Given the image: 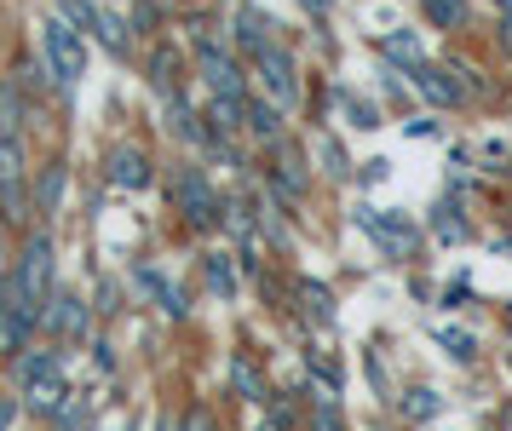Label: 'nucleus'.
Segmentation results:
<instances>
[{"label":"nucleus","instance_id":"1","mask_svg":"<svg viewBox=\"0 0 512 431\" xmlns=\"http://www.w3.org/2000/svg\"><path fill=\"white\" fill-rule=\"evenodd\" d=\"M357 230H363L386 259H403V253H415V242H420L415 213H397V207H357Z\"/></svg>","mask_w":512,"mask_h":431},{"label":"nucleus","instance_id":"2","mask_svg":"<svg viewBox=\"0 0 512 431\" xmlns=\"http://www.w3.org/2000/svg\"><path fill=\"white\" fill-rule=\"evenodd\" d=\"M18 386H24L29 397V409H41V414H58L64 409V368H58V357L52 351H35V357H18Z\"/></svg>","mask_w":512,"mask_h":431},{"label":"nucleus","instance_id":"3","mask_svg":"<svg viewBox=\"0 0 512 431\" xmlns=\"http://www.w3.org/2000/svg\"><path fill=\"white\" fill-rule=\"evenodd\" d=\"M41 46H47V64H52V81L58 87H75L81 69H87V46H81V29L70 18H52L41 29Z\"/></svg>","mask_w":512,"mask_h":431},{"label":"nucleus","instance_id":"4","mask_svg":"<svg viewBox=\"0 0 512 431\" xmlns=\"http://www.w3.org/2000/svg\"><path fill=\"white\" fill-rule=\"evenodd\" d=\"M254 69H259V87L271 92V104H282V110L300 104V69H294V58L277 41L265 46V52H254Z\"/></svg>","mask_w":512,"mask_h":431},{"label":"nucleus","instance_id":"5","mask_svg":"<svg viewBox=\"0 0 512 431\" xmlns=\"http://www.w3.org/2000/svg\"><path fill=\"white\" fill-rule=\"evenodd\" d=\"M173 196H179V213H185L196 230H208V225H219V196L208 190V179L196 173V167H179V179H173Z\"/></svg>","mask_w":512,"mask_h":431},{"label":"nucleus","instance_id":"6","mask_svg":"<svg viewBox=\"0 0 512 431\" xmlns=\"http://www.w3.org/2000/svg\"><path fill=\"white\" fill-rule=\"evenodd\" d=\"M196 64H202V81H208L213 92H231V98H242V69H236V58L213 41V35H202V41H196Z\"/></svg>","mask_w":512,"mask_h":431},{"label":"nucleus","instance_id":"7","mask_svg":"<svg viewBox=\"0 0 512 431\" xmlns=\"http://www.w3.org/2000/svg\"><path fill=\"white\" fill-rule=\"evenodd\" d=\"M409 81H415V92L426 98V104H438V110H455V104L466 98V87L455 81V69H443V64H426V58H420V64L409 69Z\"/></svg>","mask_w":512,"mask_h":431},{"label":"nucleus","instance_id":"8","mask_svg":"<svg viewBox=\"0 0 512 431\" xmlns=\"http://www.w3.org/2000/svg\"><path fill=\"white\" fill-rule=\"evenodd\" d=\"M18 282L29 288V299L47 294V282H52V242H47V236H29V242H24V265H18Z\"/></svg>","mask_w":512,"mask_h":431},{"label":"nucleus","instance_id":"9","mask_svg":"<svg viewBox=\"0 0 512 431\" xmlns=\"http://www.w3.org/2000/svg\"><path fill=\"white\" fill-rule=\"evenodd\" d=\"M47 322L64 334V340H81L87 334V305L75 294H52V305H47Z\"/></svg>","mask_w":512,"mask_h":431},{"label":"nucleus","instance_id":"10","mask_svg":"<svg viewBox=\"0 0 512 431\" xmlns=\"http://www.w3.org/2000/svg\"><path fill=\"white\" fill-rule=\"evenodd\" d=\"M110 184H121V190H144L150 184V161H144V150H116L110 156Z\"/></svg>","mask_w":512,"mask_h":431},{"label":"nucleus","instance_id":"11","mask_svg":"<svg viewBox=\"0 0 512 431\" xmlns=\"http://www.w3.org/2000/svg\"><path fill=\"white\" fill-rule=\"evenodd\" d=\"M248 133H254L259 144H277L282 138V104H271V98L248 104Z\"/></svg>","mask_w":512,"mask_h":431},{"label":"nucleus","instance_id":"12","mask_svg":"<svg viewBox=\"0 0 512 431\" xmlns=\"http://www.w3.org/2000/svg\"><path fill=\"white\" fill-rule=\"evenodd\" d=\"M236 41L248 46V52H265V46H271V23L259 18L254 6H242V12H236Z\"/></svg>","mask_w":512,"mask_h":431},{"label":"nucleus","instance_id":"13","mask_svg":"<svg viewBox=\"0 0 512 431\" xmlns=\"http://www.w3.org/2000/svg\"><path fill=\"white\" fill-rule=\"evenodd\" d=\"M420 12L432 29H461L466 23V0H420Z\"/></svg>","mask_w":512,"mask_h":431},{"label":"nucleus","instance_id":"14","mask_svg":"<svg viewBox=\"0 0 512 431\" xmlns=\"http://www.w3.org/2000/svg\"><path fill=\"white\" fill-rule=\"evenodd\" d=\"M139 282H144V288H150L156 299H162L167 317H185V294H179V288H173V282H167L162 271H139Z\"/></svg>","mask_w":512,"mask_h":431},{"label":"nucleus","instance_id":"15","mask_svg":"<svg viewBox=\"0 0 512 431\" xmlns=\"http://www.w3.org/2000/svg\"><path fill=\"white\" fill-rule=\"evenodd\" d=\"M271 184H277L282 196H305V167L294 150H282V167H271Z\"/></svg>","mask_w":512,"mask_h":431},{"label":"nucleus","instance_id":"16","mask_svg":"<svg viewBox=\"0 0 512 431\" xmlns=\"http://www.w3.org/2000/svg\"><path fill=\"white\" fill-rule=\"evenodd\" d=\"M380 52H386L392 64H409V69L420 64V41H415V35H409V29H392V35L380 41Z\"/></svg>","mask_w":512,"mask_h":431},{"label":"nucleus","instance_id":"17","mask_svg":"<svg viewBox=\"0 0 512 431\" xmlns=\"http://www.w3.org/2000/svg\"><path fill=\"white\" fill-rule=\"evenodd\" d=\"M58 6H64V18H70L81 35H87V29L98 35V18H104V6H93V0H58Z\"/></svg>","mask_w":512,"mask_h":431},{"label":"nucleus","instance_id":"18","mask_svg":"<svg viewBox=\"0 0 512 431\" xmlns=\"http://www.w3.org/2000/svg\"><path fill=\"white\" fill-rule=\"evenodd\" d=\"M300 299H305V311L317 322H334V294L328 288H317V282H300Z\"/></svg>","mask_w":512,"mask_h":431},{"label":"nucleus","instance_id":"19","mask_svg":"<svg viewBox=\"0 0 512 431\" xmlns=\"http://www.w3.org/2000/svg\"><path fill=\"white\" fill-rule=\"evenodd\" d=\"M340 110L351 115V127H380V115H374V104H363L357 92H340Z\"/></svg>","mask_w":512,"mask_h":431},{"label":"nucleus","instance_id":"20","mask_svg":"<svg viewBox=\"0 0 512 431\" xmlns=\"http://www.w3.org/2000/svg\"><path fill=\"white\" fill-rule=\"evenodd\" d=\"M403 409H409V420H432V414H438V391H409Z\"/></svg>","mask_w":512,"mask_h":431},{"label":"nucleus","instance_id":"21","mask_svg":"<svg viewBox=\"0 0 512 431\" xmlns=\"http://www.w3.org/2000/svg\"><path fill=\"white\" fill-rule=\"evenodd\" d=\"M311 431H346V426H340V409H334V397H323V403H317V414H311Z\"/></svg>","mask_w":512,"mask_h":431},{"label":"nucleus","instance_id":"22","mask_svg":"<svg viewBox=\"0 0 512 431\" xmlns=\"http://www.w3.org/2000/svg\"><path fill=\"white\" fill-rule=\"evenodd\" d=\"M208 288H213V294H231V288H236V276H231L225 259H208Z\"/></svg>","mask_w":512,"mask_h":431},{"label":"nucleus","instance_id":"23","mask_svg":"<svg viewBox=\"0 0 512 431\" xmlns=\"http://www.w3.org/2000/svg\"><path fill=\"white\" fill-rule=\"evenodd\" d=\"M323 161H328V179H346L351 167H346V150L334 144V138H323Z\"/></svg>","mask_w":512,"mask_h":431},{"label":"nucleus","instance_id":"24","mask_svg":"<svg viewBox=\"0 0 512 431\" xmlns=\"http://www.w3.org/2000/svg\"><path fill=\"white\" fill-rule=\"evenodd\" d=\"M231 374H236V386H242V397H254V403L265 397V391H259V380H254V368H248V363H236Z\"/></svg>","mask_w":512,"mask_h":431},{"label":"nucleus","instance_id":"25","mask_svg":"<svg viewBox=\"0 0 512 431\" xmlns=\"http://www.w3.org/2000/svg\"><path fill=\"white\" fill-rule=\"evenodd\" d=\"M443 345H449V357H472V334H443Z\"/></svg>","mask_w":512,"mask_h":431},{"label":"nucleus","instance_id":"26","mask_svg":"<svg viewBox=\"0 0 512 431\" xmlns=\"http://www.w3.org/2000/svg\"><path fill=\"white\" fill-rule=\"evenodd\" d=\"M58 190H64V173H58V167H52V173H47V184H41V202H58Z\"/></svg>","mask_w":512,"mask_h":431},{"label":"nucleus","instance_id":"27","mask_svg":"<svg viewBox=\"0 0 512 431\" xmlns=\"http://www.w3.org/2000/svg\"><path fill=\"white\" fill-rule=\"evenodd\" d=\"M300 6L311 12V18H323V12H328V0H300Z\"/></svg>","mask_w":512,"mask_h":431},{"label":"nucleus","instance_id":"28","mask_svg":"<svg viewBox=\"0 0 512 431\" xmlns=\"http://www.w3.org/2000/svg\"><path fill=\"white\" fill-rule=\"evenodd\" d=\"M12 414H18V409H12V403H0V431L12 426Z\"/></svg>","mask_w":512,"mask_h":431},{"label":"nucleus","instance_id":"29","mask_svg":"<svg viewBox=\"0 0 512 431\" xmlns=\"http://www.w3.org/2000/svg\"><path fill=\"white\" fill-rule=\"evenodd\" d=\"M501 6H512V0H501Z\"/></svg>","mask_w":512,"mask_h":431},{"label":"nucleus","instance_id":"30","mask_svg":"<svg viewBox=\"0 0 512 431\" xmlns=\"http://www.w3.org/2000/svg\"><path fill=\"white\" fill-rule=\"evenodd\" d=\"M265 431H271V426H265Z\"/></svg>","mask_w":512,"mask_h":431}]
</instances>
